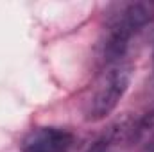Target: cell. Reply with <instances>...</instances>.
Instances as JSON below:
<instances>
[{"label": "cell", "instance_id": "obj_4", "mask_svg": "<svg viewBox=\"0 0 154 152\" xmlns=\"http://www.w3.org/2000/svg\"><path fill=\"white\" fill-rule=\"evenodd\" d=\"M133 127L118 123L109 127L99 140L91 143L88 152H127L133 145Z\"/></svg>", "mask_w": 154, "mask_h": 152}, {"label": "cell", "instance_id": "obj_5", "mask_svg": "<svg viewBox=\"0 0 154 152\" xmlns=\"http://www.w3.org/2000/svg\"><path fill=\"white\" fill-rule=\"evenodd\" d=\"M133 145L143 152L154 147V111L145 114L133 127Z\"/></svg>", "mask_w": 154, "mask_h": 152}, {"label": "cell", "instance_id": "obj_6", "mask_svg": "<svg viewBox=\"0 0 154 152\" xmlns=\"http://www.w3.org/2000/svg\"><path fill=\"white\" fill-rule=\"evenodd\" d=\"M145 152H154V147H151V149H149V150H145Z\"/></svg>", "mask_w": 154, "mask_h": 152}, {"label": "cell", "instance_id": "obj_3", "mask_svg": "<svg viewBox=\"0 0 154 152\" xmlns=\"http://www.w3.org/2000/svg\"><path fill=\"white\" fill-rule=\"evenodd\" d=\"M72 143L74 136L66 129L38 127L25 136L22 143V152H66Z\"/></svg>", "mask_w": 154, "mask_h": 152}, {"label": "cell", "instance_id": "obj_1", "mask_svg": "<svg viewBox=\"0 0 154 152\" xmlns=\"http://www.w3.org/2000/svg\"><path fill=\"white\" fill-rule=\"evenodd\" d=\"M154 22L152 2H120L111 5L102 29V57L108 65L122 63L133 39Z\"/></svg>", "mask_w": 154, "mask_h": 152}, {"label": "cell", "instance_id": "obj_7", "mask_svg": "<svg viewBox=\"0 0 154 152\" xmlns=\"http://www.w3.org/2000/svg\"><path fill=\"white\" fill-rule=\"evenodd\" d=\"M152 59H154V54H152Z\"/></svg>", "mask_w": 154, "mask_h": 152}, {"label": "cell", "instance_id": "obj_2", "mask_svg": "<svg viewBox=\"0 0 154 152\" xmlns=\"http://www.w3.org/2000/svg\"><path fill=\"white\" fill-rule=\"evenodd\" d=\"M131 74L133 68L125 61L108 65L100 72L82 104V114L88 122L104 120L108 114L115 111V108L129 88Z\"/></svg>", "mask_w": 154, "mask_h": 152}]
</instances>
